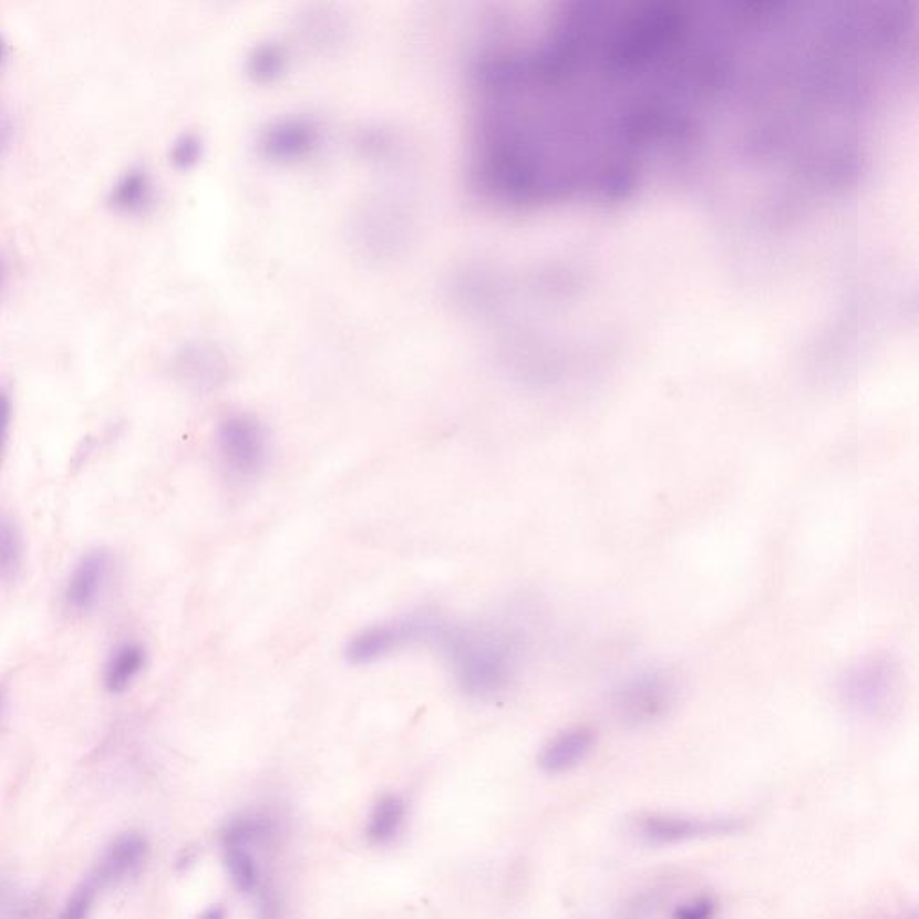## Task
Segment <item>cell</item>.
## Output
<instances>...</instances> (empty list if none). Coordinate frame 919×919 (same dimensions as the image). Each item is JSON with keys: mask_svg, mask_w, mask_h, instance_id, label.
<instances>
[{"mask_svg": "<svg viewBox=\"0 0 919 919\" xmlns=\"http://www.w3.org/2000/svg\"><path fill=\"white\" fill-rule=\"evenodd\" d=\"M467 175L505 205L611 199L706 141L722 45L710 4L574 2L469 62Z\"/></svg>", "mask_w": 919, "mask_h": 919, "instance_id": "cell-1", "label": "cell"}, {"mask_svg": "<svg viewBox=\"0 0 919 919\" xmlns=\"http://www.w3.org/2000/svg\"><path fill=\"white\" fill-rule=\"evenodd\" d=\"M456 684L465 695L493 701L507 692L519 669V644L514 636L494 629H474L447 621L436 640Z\"/></svg>", "mask_w": 919, "mask_h": 919, "instance_id": "cell-2", "label": "cell"}, {"mask_svg": "<svg viewBox=\"0 0 919 919\" xmlns=\"http://www.w3.org/2000/svg\"><path fill=\"white\" fill-rule=\"evenodd\" d=\"M447 620L432 611H415L394 620L370 626L352 636L347 643V661L355 667L378 663L410 647L432 644L444 631Z\"/></svg>", "mask_w": 919, "mask_h": 919, "instance_id": "cell-3", "label": "cell"}, {"mask_svg": "<svg viewBox=\"0 0 919 919\" xmlns=\"http://www.w3.org/2000/svg\"><path fill=\"white\" fill-rule=\"evenodd\" d=\"M901 690V669L889 654H867L844 670L839 695L857 715L880 716L891 710Z\"/></svg>", "mask_w": 919, "mask_h": 919, "instance_id": "cell-4", "label": "cell"}, {"mask_svg": "<svg viewBox=\"0 0 919 919\" xmlns=\"http://www.w3.org/2000/svg\"><path fill=\"white\" fill-rule=\"evenodd\" d=\"M679 684L667 670L650 669L626 679L612 695V713L620 724L640 730L658 724L678 701Z\"/></svg>", "mask_w": 919, "mask_h": 919, "instance_id": "cell-5", "label": "cell"}, {"mask_svg": "<svg viewBox=\"0 0 919 919\" xmlns=\"http://www.w3.org/2000/svg\"><path fill=\"white\" fill-rule=\"evenodd\" d=\"M216 450L221 465L234 479L254 482L270 464V433L250 413H233L219 422Z\"/></svg>", "mask_w": 919, "mask_h": 919, "instance_id": "cell-6", "label": "cell"}, {"mask_svg": "<svg viewBox=\"0 0 919 919\" xmlns=\"http://www.w3.org/2000/svg\"><path fill=\"white\" fill-rule=\"evenodd\" d=\"M744 817L735 815H701L659 814L647 812L636 815L632 819L634 834L644 843L654 846H678V844L693 843V840L716 839L744 832Z\"/></svg>", "mask_w": 919, "mask_h": 919, "instance_id": "cell-7", "label": "cell"}, {"mask_svg": "<svg viewBox=\"0 0 919 919\" xmlns=\"http://www.w3.org/2000/svg\"><path fill=\"white\" fill-rule=\"evenodd\" d=\"M114 575V557L106 550H92L83 555L72 568L63 589L66 609L86 615L100 606Z\"/></svg>", "mask_w": 919, "mask_h": 919, "instance_id": "cell-8", "label": "cell"}, {"mask_svg": "<svg viewBox=\"0 0 919 919\" xmlns=\"http://www.w3.org/2000/svg\"><path fill=\"white\" fill-rule=\"evenodd\" d=\"M147 854H149V844L144 835L137 832L121 834L106 848L92 877L100 884V887L121 884L143 869Z\"/></svg>", "mask_w": 919, "mask_h": 919, "instance_id": "cell-9", "label": "cell"}, {"mask_svg": "<svg viewBox=\"0 0 919 919\" xmlns=\"http://www.w3.org/2000/svg\"><path fill=\"white\" fill-rule=\"evenodd\" d=\"M595 744L597 731L586 725L569 727L546 742L545 747L540 748L537 763L540 771L550 776L569 773L588 758Z\"/></svg>", "mask_w": 919, "mask_h": 919, "instance_id": "cell-10", "label": "cell"}, {"mask_svg": "<svg viewBox=\"0 0 919 919\" xmlns=\"http://www.w3.org/2000/svg\"><path fill=\"white\" fill-rule=\"evenodd\" d=\"M320 132L308 118H285L266 130L261 146L266 157L293 161L311 153Z\"/></svg>", "mask_w": 919, "mask_h": 919, "instance_id": "cell-11", "label": "cell"}, {"mask_svg": "<svg viewBox=\"0 0 919 919\" xmlns=\"http://www.w3.org/2000/svg\"><path fill=\"white\" fill-rule=\"evenodd\" d=\"M157 199V184L146 167L132 166L115 178L109 190V202L124 214L146 213Z\"/></svg>", "mask_w": 919, "mask_h": 919, "instance_id": "cell-12", "label": "cell"}, {"mask_svg": "<svg viewBox=\"0 0 919 919\" xmlns=\"http://www.w3.org/2000/svg\"><path fill=\"white\" fill-rule=\"evenodd\" d=\"M178 374L189 389L196 392H213L225 381L224 361L205 347H189L178 358Z\"/></svg>", "mask_w": 919, "mask_h": 919, "instance_id": "cell-13", "label": "cell"}, {"mask_svg": "<svg viewBox=\"0 0 919 919\" xmlns=\"http://www.w3.org/2000/svg\"><path fill=\"white\" fill-rule=\"evenodd\" d=\"M147 664V652L143 644L126 641L118 644L110 654L103 673L106 690L114 695L128 692L132 684L141 678Z\"/></svg>", "mask_w": 919, "mask_h": 919, "instance_id": "cell-14", "label": "cell"}, {"mask_svg": "<svg viewBox=\"0 0 919 919\" xmlns=\"http://www.w3.org/2000/svg\"><path fill=\"white\" fill-rule=\"evenodd\" d=\"M407 805L399 794H384L370 810L366 837L375 846H389L397 839L406 823Z\"/></svg>", "mask_w": 919, "mask_h": 919, "instance_id": "cell-15", "label": "cell"}, {"mask_svg": "<svg viewBox=\"0 0 919 919\" xmlns=\"http://www.w3.org/2000/svg\"><path fill=\"white\" fill-rule=\"evenodd\" d=\"M276 823L262 814H241L221 829V848H257L276 835Z\"/></svg>", "mask_w": 919, "mask_h": 919, "instance_id": "cell-16", "label": "cell"}, {"mask_svg": "<svg viewBox=\"0 0 919 919\" xmlns=\"http://www.w3.org/2000/svg\"><path fill=\"white\" fill-rule=\"evenodd\" d=\"M224 864L237 891L250 895L261 887V867L250 849L236 846L224 848Z\"/></svg>", "mask_w": 919, "mask_h": 919, "instance_id": "cell-17", "label": "cell"}, {"mask_svg": "<svg viewBox=\"0 0 919 919\" xmlns=\"http://www.w3.org/2000/svg\"><path fill=\"white\" fill-rule=\"evenodd\" d=\"M24 560V539L19 525L0 514V582L17 577Z\"/></svg>", "mask_w": 919, "mask_h": 919, "instance_id": "cell-18", "label": "cell"}, {"mask_svg": "<svg viewBox=\"0 0 919 919\" xmlns=\"http://www.w3.org/2000/svg\"><path fill=\"white\" fill-rule=\"evenodd\" d=\"M97 889H100V884L94 880V877L80 884L69 896L62 915L58 919H89L92 907H94L95 896H97Z\"/></svg>", "mask_w": 919, "mask_h": 919, "instance_id": "cell-19", "label": "cell"}, {"mask_svg": "<svg viewBox=\"0 0 919 919\" xmlns=\"http://www.w3.org/2000/svg\"><path fill=\"white\" fill-rule=\"evenodd\" d=\"M716 900L711 895L693 896L692 900L684 901L673 909L670 919H715Z\"/></svg>", "mask_w": 919, "mask_h": 919, "instance_id": "cell-20", "label": "cell"}, {"mask_svg": "<svg viewBox=\"0 0 919 919\" xmlns=\"http://www.w3.org/2000/svg\"><path fill=\"white\" fill-rule=\"evenodd\" d=\"M199 157H202V143L196 135L184 133L176 138L172 147V161L175 162V166L185 169V167L193 166Z\"/></svg>", "mask_w": 919, "mask_h": 919, "instance_id": "cell-21", "label": "cell"}, {"mask_svg": "<svg viewBox=\"0 0 919 919\" xmlns=\"http://www.w3.org/2000/svg\"><path fill=\"white\" fill-rule=\"evenodd\" d=\"M11 422H13V399L10 390L0 384V465L4 462L6 450L11 435Z\"/></svg>", "mask_w": 919, "mask_h": 919, "instance_id": "cell-22", "label": "cell"}, {"mask_svg": "<svg viewBox=\"0 0 919 919\" xmlns=\"http://www.w3.org/2000/svg\"><path fill=\"white\" fill-rule=\"evenodd\" d=\"M13 133V118L10 114H6L4 110H0V161L6 157V153L10 152Z\"/></svg>", "mask_w": 919, "mask_h": 919, "instance_id": "cell-23", "label": "cell"}, {"mask_svg": "<svg viewBox=\"0 0 919 919\" xmlns=\"http://www.w3.org/2000/svg\"><path fill=\"white\" fill-rule=\"evenodd\" d=\"M196 919H227V910L218 906L209 907V909L204 910Z\"/></svg>", "mask_w": 919, "mask_h": 919, "instance_id": "cell-24", "label": "cell"}, {"mask_svg": "<svg viewBox=\"0 0 919 919\" xmlns=\"http://www.w3.org/2000/svg\"><path fill=\"white\" fill-rule=\"evenodd\" d=\"M6 276H8V265H6L4 256L0 251V295H2V289H4Z\"/></svg>", "mask_w": 919, "mask_h": 919, "instance_id": "cell-25", "label": "cell"}, {"mask_svg": "<svg viewBox=\"0 0 919 919\" xmlns=\"http://www.w3.org/2000/svg\"><path fill=\"white\" fill-rule=\"evenodd\" d=\"M4 58H6V43H4V39H2V37H0V65H2V62H4Z\"/></svg>", "mask_w": 919, "mask_h": 919, "instance_id": "cell-26", "label": "cell"}, {"mask_svg": "<svg viewBox=\"0 0 919 919\" xmlns=\"http://www.w3.org/2000/svg\"><path fill=\"white\" fill-rule=\"evenodd\" d=\"M2 704H4V693L0 690V710H2Z\"/></svg>", "mask_w": 919, "mask_h": 919, "instance_id": "cell-27", "label": "cell"}, {"mask_svg": "<svg viewBox=\"0 0 919 919\" xmlns=\"http://www.w3.org/2000/svg\"><path fill=\"white\" fill-rule=\"evenodd\" d=\"M910 919H915V918H910Z\"/></svg>", "mask_w": 919, "mask_h": 919, "instance_id": "cell-28", "label": "cell"}]
</instances>
